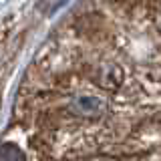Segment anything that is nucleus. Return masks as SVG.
Instances as JSON below:
<instances>
[{"mask_svg": "<svg viewBox=\"0 0 161 161\" xmlns=\"http://www.w3.org/2000/svg\"><path fill=\"white\" fill-rule=\"evenodd\" d=\"M101 109H103V103L99 99H79L77 101V111L83 115H89V117L101 113Z\"/></svg>", "mask_w": 161, "mask_h": 161, "instance_id": "obj_1", "label": "nucleus"}, {"mask_svg": "<svg viewBox=\"0 0 161 161\" xmlns=\"http://www.w3.org/2000/svg\"><path fill=\"white\" fill-rule=\"evenodd\" d=\"M0 161H24V155L14 145H2L0 147Z\"/></svg>", "mask_w": 161, "mask_h": 161, "instance_id": "obj_2", "label": "nucleus"}]
</instances>
